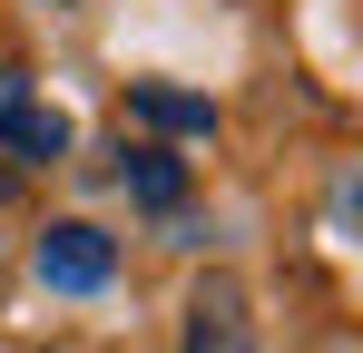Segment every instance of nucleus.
I'll return each mask as SVG.
<instances>
[{
    "label": "nucleus",
    "instance_id": "f257e3e1",
    "mask_svg": "<svg viewBox=\"0 0 363 353\" xmlns=\"http://www.w3.org/2000/svg\"><path fill=\"white\" fill-rule=\"evenodd\" d=\"M30 275L50 294H108L118 285V235H99L89 216H60V226L30 235Z\"/></svg>",
    "mask_w": 363,
    "mask_h": 353
},
{
    "label": "nucleus",
    "instance_id": "f03ea898",
    "mask_svg": "<svg viewBox=\"0 0 363 353\" xmlns=\"http://www.w3.org/2000/svg\"><path fill=\"white\" fill-rule=\"evenodd\" d=\"M177 344H186V353H265V344H255V304H245L236 275H196V285H186Z\"/></svg>",
    "mask_w": 363,
    "mask_h": 353
},
{
    "label": "nucleus",
    "instance_id": "7ed1b4c3",
    "mask_svg": "<svg viewBox=\"0 0 363 353\" xmlns=\"http://www.w3.org/2000/svg\"><path fill=\"white\" fill-rule=\"evenodd\" d=\"M118 186L138 196V206H157V216L186 206V167L167 157V147H118Z\"/></svg>",
    "mask_w": 363,
    "mask_h": 353
},
{
    "label": "nucleus",
    "instance_id": "20e7f679",
    "mask_svg": "<svg viewBox=\"0 0 363 353\" xmlns=\"http://www.w3.org/2000/svg\"><path fill=\"white\" fill-rule=\"evenodd\" d=\"M128 118H147V128H167V138H206V128H216V108L186 99V89H167V79H138V89H128Z\"/></svg>",
    "mask_w": 363,
    "mask_h": 353
}]
</instances>
